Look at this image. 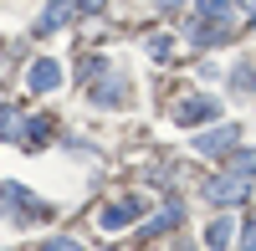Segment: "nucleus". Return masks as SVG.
I'll return each instance as SVG.
<instances>
[{
  "instance_id": "f257e3e1",
  "label": "nucleus",
  "mask_w": 256,
  "mask_h": 251,
  "mask_svg": "<svg viewBox=\"0 0 256 251\" xmlns=\"http://www.w3.org/2000/svg\"><path fill=\"white\" fill-rule=\"evenodd\" d=\"M0 210H6V216H16V220H36L41 210H46V205H41V200H31L26 190L16 195V184H0Z\"/></svg>"
},
{
  "instance_id": "f03ea898",
  "label": "nucleus",
  "mask_w": 256,
  "mask_h": 251,
  "mask_svg": "<svg viewBox=\"0 0 256 251\" xmlns=\"http://www.w3.org/2000/svg\"><path fill=\"white\" fill-rule=\"evenodd\" d=\"M205 195L216 200V205H236V200H246V180L241 174H220V180L205 184Z\"/></svg>"
},
{
  "instance_id": "7ed1b4c3",
  "label": "nucleus",
  "mask_w": 256,
  "mask_h": 251,
  "mask_svg": "<svg viewBox=\"0 0 256 251\" xmlns=\"http://www.w3.org/2000/svg\"><path fill=\"white\" fill-rule=\"evenodd\" d=\"M230 144H236V128H216V134H200V138H195V149H200L205 159H226V154H230Z\"/></svg>"
},
{
  "instance_id": "20e7f679",
  "label": "nucleus",
  "mask_w": 256,
  "mask_h": 251,
  "mask_svg": "<svg viewBox=\"0 0 256 251\" xmlns=\"http://www.w3.org/2000/svg\"><path fill=\"white\" fill-rule=\"evenodd\" d=\"M26 82H31V92H52L56 82H62V62H52V56H41L36 67H31V77H26Z\"/></svg>"
},
{
  "instance_id": "39448f33",
  "label": "nucleus",
  "mask_w": 256,
  "mask_h": 251,
  "mask_svg": "<svg viewBox=\"0 0 256 251\" xmlns=\"http://www.w3.org/2000/svg\"><path fill=\"white\" fill-rule=\"evenodd\" d=\"M230 241H236V220H230V216H220V220L205 226V246H210V251H226Z\"/></svg>"
},
{
  "instance_id": "423d86ee",
  "label": "nucleus",
  "mask_w": 256,
  "mask_h": 251,
  "mask_svg": "<svg viewBox=\"0 0 256 251\" xmlns=\"http://www.w3.org/2000/svg\"><path fill=\"white\" fill-rule=\"evenodd\" d=\"M174 118L180 123H205V118H216V102H210V98H184L174 108Z\"/></svg>"
},
{
  "instance_id": "0eeeda50",
  "label": "nucleus",
  "mask_w": 256,
  "mask_h": 251,
  "mask_svg": "<svg viewBox=\"0 0 256 251\" xmlns=\"http://www.w3.org/2000/svg\"><path fill=\"white\" fill-rule=\"evenodd\" d=\"M134 210H138V200H123V205H108V210L98 216V226H102V231H118V226H128V220H134Z\"/></svg>"
},
{
  "instance_id": "6e6552de",
  "label": "nucleus",
  "mask_w": 256,
  "mask_h": 251,
  "mask_svg": "<svg viewBox=\"0 0 256 251\" xmlns=\"http://www.w3.org/2000/svg\"><path fill=\"white\" fill-rule=\"evenodd\" d=\"M123 92H128V82L113 72V77H108V88L98 82V92H92V98H98V102H108V108H118V102H123Z\"/></svg>"
},
{
  "instance_id": "1a4fd4ad",
  "label": "nucleus",
  "mask_w": 256,
  "mask_h": 251,
  "mask_svg": "<svg viewBox=\"0 0 256 251\" xmlns=\"http://www.w3.org/2000/svg\"><path fill=\"white\" fill-rule=\"evenodd\" d=\"M0 138H26V118L10 113V108H0Z\"/></svg>"
},
{
  "instance_id": "9d476101",
  "label": "nucleus",
  "mask_w": 256,
  "mask_h": 251,
  "mask_svg": "<svg viewBox=\"0 0 256 251\" xmlns=\"http://www.w3.org/2000/svg\"><path fill=\"white\" fill-rule=\"evenodd\" d=\"M62 20H67V6H46V16H41V36H52V31H62Z\"/></svg>"
},
{
  "instance_id": "9b49d317",
  "label": "nucleus",
  "mask_w": 256,
  "mask_h": 251,
  "mask_svg": "<svg viewBox=\"0 0 256 251\" xmlns=\"http://www.w3.org/2000/svg\"><path fill=\"white\" fill-rule=\"evenodd\" d=\"M226 159H230V170H236V174H256V149H241V154L230 149Z\"/></svg>"
},
{
  "instance_id": "f8f14e48",
  "label": "nucleus",
  "mask_w": 256,
  "mask_h": 251,
  "mask_svg": "<svg viewBox=\"0 0 256 251\" xmlns=\"http://www.w3.org/2000/svg\"><path fill=\"white\" fill-rule=\"evenodd\" d=\"M148 56L164 62V56H169V36H148Z\"/></svg>"
},
{
  "instance_id": "ddd939ff",
  "label": "nucleus",
  "mask_w": 256,
  "mask_h": 251,
  "mask_svg": "<svg viewBox=\"0 0 256 251\" xmlns=\"http://www.w3.org/2000/svg\"><path fill=\"white\" fill-rule=\"evenodd\" d=\"M195 6H200L205 16H230V6H226V0H195Z\"/></svg>"
},
{
  "instance_id": "4468645a",
  "label": "nucleus",
  "mask_w": 256,
  "mask_h": 251,
  "mask_svg": "<svg viewBox=\"0 0 256 251\" xmlns=\"http://www.w3.org/2000/svg\"><path fill=\"white\" fill-rule=\"evenodd\" d=\"M41 251H82V246H77V241H67V236H56V241L41 246Z\"/></svg>"
},
{
  "instance_id": "2eb2a0df",
  "label": "nucleus",
  "mask_w": 256,
  "mask_h": 251,
  "mask_svg": "<svg viewBox=\"0 0 256 251\" xmlns=\"http://www.w3.org/2000/svg\"><path fill=\"white\" fill-rule=\"evenodd\" d=\"M246 251H256V226H246Z\"/></svg>"
},
{
  "instance_id": "dca6fc26",
  "label": "nucleus",
  "mask_w": 256,
  "mask_h": 251,
  "mask_svg": "<svg viewBox=\"0 0 256 251\" xmlns=\"http://www.w3.org/2000/svg\"><path fill=\"white\" fill-rule=\"evenodd\" d=\"M77 6H82V10H98V6H102V0H77Z\"/></svg>"
},
{
  "instance_id": "f3484780",
  "label": "nucleus",
  "mask_w": 256,
  "mask_h": 251,
  "mask_svg": "<svg viewBox=\"0 0 256 251\" xmlns=\"http://www.w3.org/2000/svg\"><path fill=\"white\" fill-rule=\"evenodd\" d=\"M241 6H246V10H256V0H241Z\"/></svg>"
},
{
  "instance_id": "a211bd4d",
  "label": "nucleus",
  "mask_w": 256,
  "mask_h": 251,
  "mask_svg": "<svg viewBox=\"0 0 256 251\" xmlns=\"http://www.w3.org/2000/svg\"><path fill=\"white\" fill-rule=\"evenodd\" d=\"M159 6H180V0H159Z\"/></svg>"
}]
</instances>
